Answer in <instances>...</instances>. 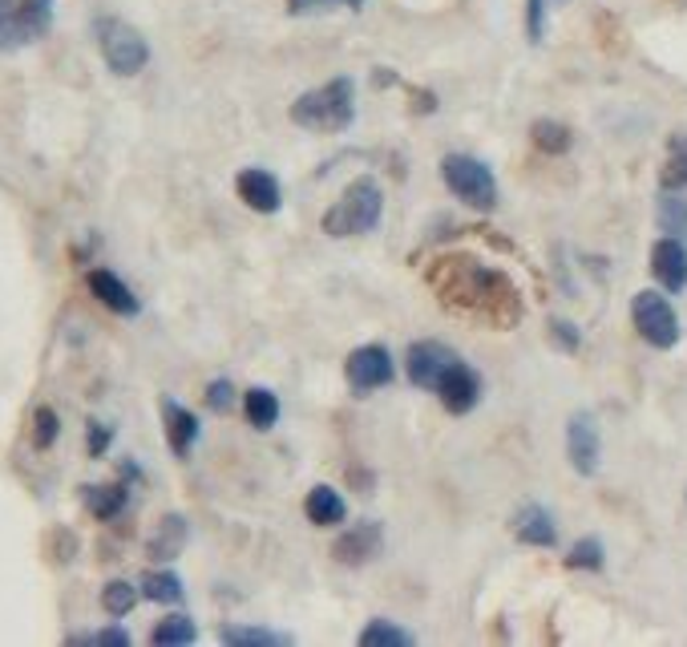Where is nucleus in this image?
<instances>
[{
    "instance_id": "nucleus-33",
    "label": "nucleus",
    "mask_w": 687,
    "mask_h": 647,
    "mask_svg": "<svg viewBox=\"0 0 687 647\" xmlns=\"http://www.w3.org/2000/svg\"><path fill=\"white\" fill-rule=\"evenodd\" d=\"M336 9H348V13H360V9H364V0H287V13H291V16L336 13Z\"/></svg>"
},
{
    "instance_id": "nucleus-21",
    "label": "nucleus",
    "mask_w": 687,
    "mask_h": 647,
    "mask_svg": "<svg viewBox=\"0 0 687 647\" xmlns=\"http://www.w3.org/2000/svg\"><path fill=\"white\" fill-rule=\"evenodd\" d=\"M659 190H687V129L667 138V154L659 166Z\"/></svg>"
},
{
    "instance_id": "nucleus-14",
    "label": "nucleus",
    "mask_w": 687,
    "mask_h": 647,
    "mask_svg": "<svg viewBox=\"0 0 687 647\" xmlns=\"http://www.w3.org/2000/svg\"><path fill=\"white\" fill-rule=\"evenodd\" d=\"M510 531H514V538L522 543V547H538V550L559 547V526H554L550 510L538 502L517 506L514 518H510Z\"/></svg>"
},
{
    "instance_id": "nucleus-13",
    "label": "nucleus",
    "mask_w": 687,
    "mask_h": 647,
    "mask_svg": "<svg viewBox=\"0 0 687 647\" xmlns=\"http://www.w3.org/2000/svg\"><path fill=\"white\" fill-rule=\"evenodd\" d=\"M651 275H655V284L663 291H684L687 288V247L684 239H675V235H663L651 244Z\"/></svg>"
},
{
    "instance_id": "nucleus-8",
    "label": "nucleus",
    "mask_w": 687,
    "mask_h": 647,
    "mask_svg": "<svg viewBox=\"0 0 687 647\" xmlns=\"http://www.w3.org/2000/svg\"><path fill=\"white\" fill-rule=\"evenodd\" d=\"M566 458H571L574 474L578 477H595L602 465V433H599V421L595 413H574L566 421Z\"/></svg>"
},
{
    "instance_id": "nucleus-18",
    "label": "nucleus",
    "mask_w": 687,
    "mask_h": 647,
    "mask_svg": "<svg viewBox=\"0 0 687 647\" xmlns=\"http://www.w3.org/2000/svg\"><path fill=\"white\" fill-rule=\"evenodd\" d=\"M303 514H308L312 526L332 531V526H344V518H348V502L340 498V489L336 486H312L308 489V498H303Z\"/></svg>"
},
{
    "instance_id": "nucleus-29",
    "label": "nucleus",
    "mask_w": 687,
    "mask_h": 647,
    "mask_svg": "<svg viewBox=\"0 0 687 647\" xmlns=\"http://www.w3.org/2000/svg\"><path fill=\"white\" fill-rule=\"evenodd\" d=\"M138 599H142V590L134 587V583H126V578H114V583H105L101 587V607H105V615H129L134 607H138Z\"/></svg>"
},
{
    "instance_id": "nucleus-25",
    "label": "nucleus",
    "mask_w": 687,
    "mask_h": 647,
    "mask_svg": "<svg viewBox=\"0 0 687 647\" xmlns=\"http://www.w3.org/2000/svg\"><path fill=\"white\" fill-rule=\"evenodd\" d=\"M360 647H409L416 644L413 632H404L401 623H392V619H369L364 623V632L357 635Z\"/></svg>"
},
{
    "instance_id": "nucleus-32",
    "label": "nucleus",
    "mask_w": 687,
    "mask_h": 647,
    "mask_svg": "<svg viewBox=\"0 0 687 647\" xmlns=\"http://www.w3.org/2000/svg\"><path fill=\"white\" fill-rule=\"evenodd\" d=\"M58 433H61L58 409H49V405H41V409L33 413V446H37V449H53V441H58Z\"/></svg>"
},
{
    "instance_id": "nucleus-34",
    "label": "nucleus",
    "mask_w": 687,
    "mask_h": 647,
    "mask_svg": "<svg viewBox=\"0 0 687 647\" xmlns=\"http://www.w3.org/2000/svg\"><path fill=\"white\" fill-rule=\"evenodd\" d=\"M554 4H562V0H526V41L530 45L546 41V16Z\"/></svg>"
},
{
    "instance_id": "nucleus-1",
    "label": "nucleus",
    "mask_w": 687,
    "mask_h": 647,
    "mask_svg": "<svg viewBox=\"0 0 687 647\" xmlns=\"http://www.w3.org/2000/svg\"><path fill=\"white\" fill-rule=\"evenodd\" d=\"M425 284L445 312L473 320L482 328L510 332L526 316V300H522V288L514 279L501 267H486L482 259L465 256V251L433 256L425 267Z\"/></svg>"
},
{
    "instance_id": "nucleus-3",
    "label": "nucleus",
    "mask_w": 687,
    "mask_h": 647,
    "mask_svg": "<svg viewBox=\"0 0 687 647\" xmlns=\"http://www.w3.org/2000/svg\"><path fill=\"white\" fill-rule=\"evenodd\" d=\"M380 219H385V190L373 174H357L340 190V199L324 211L320 231L332 239H352V235H373L380 227Z\"/></svg>"
},
{
    "instance_id": "nucleus-31",
    "label": "nucleus",
    "mask_w": 687,
    "mask_h": 647,
    "mask_svg": "<svg viewBox=\"0 0 687 647\" xmlns=\"http://www.w3.org/2000/svg\"><path fill=\"white\" fill-rule=\"evenodd\" d=\"M546 336H550V345L559 348V352H566V357H574V352L583 348V332H578V324H571V320H562V316L546 320Z\"/></svg>"
},
{
    "instance_id": "nucleus-4",
    "label": "nucleus",
    "mask_w": 687,
    "mask_h": 647,
    "mask_svg": "<svg viewBox=\"0 0 687 647\" xmlns=\"http://www.w3.org/2000/svg\"><path fill=\"white\" fill-rule=\"evenodd\" d=\"M93 37H98V49H101V61L110 65V73L117 77H134V73H142L150 65V45L146 37L129 21L122 16H98L93 21Z\"/></svg>"
},
{
    "instance_id": "nucleus-11",
    "label": "nucleus",
    "mask_w": 687,
    "mask_h": 647,
    "mask_svg": "<svg viewBox=\"0 0 687 647\" xmlns=\"http://www.w3.org/2000/svg\"><path fill=\"white\" fill-rule=\"evenodd\" d=\"M385 550V526L380 522H357L332 543V559L340 567H364Z\"/></svg>"
},
{
    "instance_id": "nucleus-36",
    "label": "nucleus",
    "mask_w": 687,
    "mask_h": 647,
    "mask_svg": "<svg viewBox=\"0 0 687 647\" xmlns=\"http://www.w3.org/2000/svg\"><path fill=\"white\" fill-rule=\"evenodd\" d=\"M70 644H98V647H129V632H122V627H105V632H93V635H73Z\"/></svg>"
},
{
    "instance_id": "nucleus-23",
    "label": "nucleus",
    "mask_w": 687,
    "mask_h": 647,
    "mask_svg": "<svg viewBox=\"0 0 687 647\" xmlns=\"http://www.w3.org/2000/svg\"><path fill=\"white\" fill-rule=\"evenodd\" d=\"M86 506L89 514L101 522H114L122 510L129 506V489L122 482H105V486H86Z\"/></svg>"
},
{
    "instance_id": "nucleus-19",
    "label": "nucleus",
    "mask_w": 687,
    "mask_h": 647,
    "mask_svg": "<svg viewBox=\"0 0 687 647\" xmlns=\"http://www.w3.org/2000/svg\"><path fill=\"white\" fill-rule=\"evenodd\" d=\"M187 538H190V526L183 514H166L158 522V531L150 534V543H146V555L154 562H171L178 559L183 550H187Z\"/></svg>"
},
{
    "instance_id": "nucleus-24",
    "label": "nucleus",
    "mask_w": 687,
    "mask_h": 647,
    "mask_svg": "<svg viewBox=\"0 0 687 647\" xmlns=\"http://www.w3.org/2000/svg\"><path fill=\"white\" fill-rule=\"evenodd\" d=\"M655 219H659V231H663V235L687 239V199H684V190H659Z\"/></svg>"
},
{
    "instance_id": "nucleus-30",
    "label": "nucleus",
    "mask_w": 687,
    "mask_h": 647,
    "mask_svg": "<svg viewBox=\"0 0 687 647\" xmlns=\"http://www.w3.org/2000/svg\"><path fill=\"white\" fill-rule=\"evenodd\" d=\"M566 567L571 571H590V575H599L602 567H607V550H602L599 538H578L566 555Z\"/></svg>"
},
{
    "instance_id": "nucleus-5",
    "label": "nucleus",
    "mask_w": 687,
    "mask_h": 647,
    "mask_svg": "<svg viewBox=\"0 0 687 647\" xmlns=\"http://www.w3.org/2000/svg\"><path fill=\"white\" fill-rule=\"evenodd\" d=\"M441 178L449 195L461 199L473 211H494L498 207V178L482 159L473 154H445L441 159Z\"/></svg>"
},
{
    "instance_id": "nucleus-22",
    "label": "nucleus",
    "mask_w": 687,
    "mask_h": 647,
    "mask_svg": "<svg viewBox=\"0 0 687 647\" xmlns=\"http://www.w3.org/2000/svg\"><path fill=\"white\" fill-rule=\"evenodd\" d=\"M243 418H247V425H251V430H259V433L275 430V421H279V397H275L272 388H263V385L247 388V393H243Z\"/></svg>"
},
{
    "instance_id": "nucleus-27",
    "label": "nucleus",
    "mask_w": 687,
    "mask_h": 647,
    "mask_svg": "<svg viewBox=\"0 0 687 647\" xmlns=\"http://www.w3.org/2000/svg\"><path fill=\"white\" fill-rule=\"evenodd\" d=\"M199 639V632H195V623H190V615H166L158 619V627L150 632V644L154 647H187Z\"/></svg>"
},
{
    "instance_id": "nucleus-17",
    "label": "nucleus",
    "mask_w": 687,
    "mask_h": 647,
    "mask_svg": "<svg viewBox=\"0 0 687 647\" xmlns=\"http://www.w3.org/2000/svg\"><path fill=\"white\" fill-rule=\"evenodd\" d=\"M162 425H166V446L174 458H190V449L199 441V418L190 413L187 405H178L174 397L162 401Z\"/></svg>"
},
{
    "instance_id": "nucleus-6",
    "label": "nucleus",
    "mask_w": 687,
    "mask_h": 647,
    "mask_svg": "<svg viewBox=\"0 0 687 647\" xmlns=\"http://www.w3.org/2000/svg\"><path fill=\"white\" fill-rule=\"evenodd\" d=\"M630 324L639 332V340L659 352H667V348L679 345V316H675L672 300L655 288H644L635 291V300H630Z\"/></svg>"
},
{
    "instance_id": "nucleus-20",
    "label": "nucleus",
    "mask_w": 687,
    "mask_h": 647,
    "mask_svg": "<svg viewBox=\"0 0 687 647\" xmlns=\"http://www.w3.org/2000/svg\"><path fill=\"white\" fill-rule=\"evenodd\" d=\"M530 146L546 159H562V154H571L574 134L571 126H562L554 117H538V122H530Z\"/></svg>"
},
{
    "instance_id": "nucleus-28",
    "label": "nucleus",
    "mask_w": 687,
    "mask_h": 647,
    "mask_svg": "<svg viewBox=\"0 0 687 647\" xmlns=\"http://www.w3.org/2000/svg\"><path fill=\"white\" fill-rule=\"evenodd\" d=\"M142 599H154V604H183V578L174 575V571H146Z\"/></svg>"
},
{
    "instance_id": "nucleus-10",
    "label": "nucleus",
    "mask_w": 687,
    "mask_h": 647,
    "mask_svg": "<svg viewBox=\"0 0 687 647\" xmlns=\"http://www.w3.org/2000/svg\"><path fill=\"white\" fill-rule=\"evenodd\" d=\"M433 393H437V401L445 405V413L465 418V413H473L477 401H482V376H477V369H470L465 360H458V364H449V373L437 381Z\"/></svg>"
},
{
    "instance_id": "nucleus-35",
    "label": "nucleus",
    "mask_w": 687,
    "mask_h": 647,
    "mask_svg": "<svg viewBox=\"0 0 687 647\" xmlns=\"http://www.w3.org/2000/svg\"><path fill=\"white\" fill-rule=\"evenodd\" d=\"M202 397H207V409H211V413H230V409H235V385H230V381H223V376H218V381H211Z\"/></svg>"
},
{
    "instance_id": "nucleus-16",
    "label": "nucleus",
    "mask_w": 687,
    "mask_h": 647,
    "mask_svg": "<svg viewBox=\"0 0 687 647\" xmlns=\"http://www.w3.org/2000/svg\"><path fill=\"white\" fill-rule=\"evenodd\" d=\"M89 291H93V300L101 303V308H110L114 316H138L142 312V300L129 291V284L122 279V275H114L110 267H93V272L86 275Z\"/></svg>"
},
{
    "instance_id": "nucleus-7",
    "label": "nucleus",
    "mask_w": 687,
    "mask_h": 647,
    "mask_svg": "<svg viewBox=\"0 0 687 647\" xmlns=\"http://www.w3.org/2000/svg\"><path fill=\"white\" fill-rule=\"evenodd\" d=\"M344 381L357 397H369V393L388 388L397 381V360L385 345H360L344 360Z\"/></svg>"
},
{
    "instance_id": "nucleus-2",
    "label": "nucleus",
    "mask_w": 687,
    "mask_h": 647,
    "mask_svg": "<svg viewBox=\"0 0 687 647\" xmlns=\"http://www.w3.org/2000/svg\"><path fill=\"white\" fill-rule=\"evenodd\" d=\"M287 117L312 134H344L357 122V82L352 77H332L324 86L308 89L291 101Z\"/></svg>"
},
{
    "instance_id": "nucleus-15",
    "label": "nucleus",
    "mask_w": 687,
    "mask_h": 647,
    "mask_svg": "<svg viewBox=\"0 0 687 647\" xmlns=\"http://www.w3.org/2000/svg\"><path fill=\"white\" fill-rule=\"evenodd\" d=\"M53 25V0H16L13 16H9V29L0 45H25L45 37Z\"/></svg>"
},
{
    "instance_id": "nucleus-26",
    "label": "nucleus",
    "mask_w": 687,
    "mask_h": 647,
    "mask_svg": "<svg viewBox=\"0 0 687 647\" xmlns=\"http://www.w3.org/2000/svg\"><path fill=\"white\" fill-rule=\"evenodd\" d=\"M218 639L227 647H287L291 644V635L284 632H272V627H235V623H227L223 632H218Z\"/></svg>"
},
{
    "instance_id": "nucleus-37",
    "label": "nucleus",
    "mask_w": 687,
    "mask_h": 647,
    "mask_svg": "<svg viewBox=\"0 0 687 647\" xmlns=\"http://www.w3.org/2000/svg\"><path fill=\"white\" fill-rule=\"evenodd\" d=\"M110 441H114V430H110V425H101V421H89V433H86L89 458H101V453L110 449Z\"/></svg>"
},
{
    "instance_id": "nucleus-9",
    "label": "nucleus",
    "mask_w": 687,
    "mask_h": 647,
    "mask_svg": "<svg viewBox=\"0 0 687 647\" xmlns=\"http://www.w3.org/2000/svg\"><path fill=\"white\" fill-rule=\"evenodd\" d=\"M458 352L445 345V340H413L409 352H404V376L413 381L416 388L433 393L437 381L449 373V364H458Z\"/></svg>"
},
{
    "instance_id": "nucleus-12",
    "label": "nucleus",
    "mask_w": 687,
    "mask_h": 647,
    "mask_svg": "<svg viewBox=\"0 0 687 647\" xmlns=\"http://www.w3.org/2000/svg\"><path fill=\"white\" fill-rule=\"evenodd\" d=\"M235 195L243 199V207H251L255 215H275L279 207H284V187H279V178L272 171H263V166H247L239 171L235 178Z\"/></svg>"
}]
</instances>
